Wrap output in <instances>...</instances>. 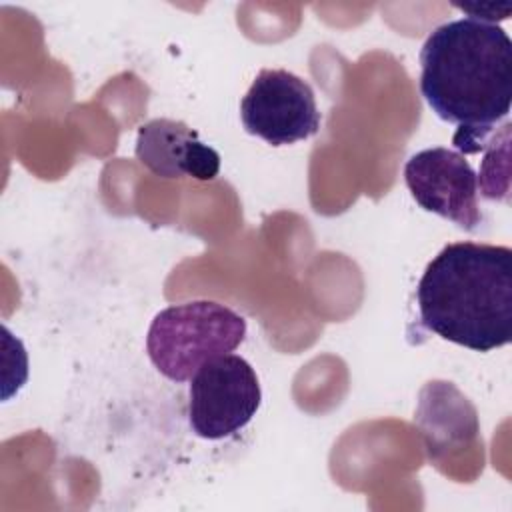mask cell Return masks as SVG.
<instances>
[{"instance_id":"1","label":"cell","mask_w":512,"mask_h":512,"mask_svg":"<svg viewBox=\"0 0 512 512\" xmlns=\"http://www.w3.org/2000/svg\"><path fill=\"white\" fill-rule=\"evenodd\" d=\"M420 92L444 122L452 144L476 154L512 104V42L498 24L474 18L436 26L420 50Z\"/></svg>"},{"instance_id":"2","label":"cell","mask_w":512,"mask_h":512,"mask_svg":"<svg viewBox=\"0 0 512 512\" xmlns=\"http://www.w3.org/2000/svg\"><path fill=\"white\" fill-rule=\"evenodd\" d=\"M416 304L432 334L476 352L512 340V250L480 242L446 244L426 266Z\"/></svg>"},{"instance_id":"3","label":"cell","mask_w":512,"mask_h":512,"mask_svg":"<svg viewBox=\"0 0 512 512\" xmlns=\"http://www.w3.org/2000/svg\"><path fill=\"white\" fill-rule=\"evenodd\" d=\"M246 336V320L232 308L194 300L160 310L146 334V352L156 370L172 382L190 380L196 370L236 350Z\"/></svg>"},{"instance_id":"4","label":"cell","mask_w":512,"mask_h":512,"mask_svg":"<svg viewBox=\"0 0 512 512\" xmlns=\"http://www.w3.org/2000/svg\"><path fill=\"white\" fill-rule=\"evenodd\" d=\"M190 380L188 422L204 440H222L240 432L260 408L258 376L242 356H216Z\"/></svg>"},{"instance_id":"5","label":"cell","mask_w":512,"mask_h":512,"mask_svg":"<svg viewBox=\"0 0 512 512\" xmlns=\"http://www.w3.org/2000/svg\"><path fill=\"white\" fill-rule=\"evenodd\" d=\"M242 126L270 146H288L314 136L322 116L312 86L282 68L256 74L240 102Z\"/></svg>"},{"instance_id":"6","label":"cell","mask_w":512,"mask_h":512,"mask_svg":"<svg viewBox=\"0 0 512 512\" xmlns=\"http://www.w3.org/2000/svg\"><path fill=\"white\" fill-rule=\"evenodd\" d=\"M406 186L420 208L476 232L484 216L478 204V174L456 150L434 146L412 154L404 164Z\"/></svg>"},{"instance_id":"7","label":"cell","mask_w":512,"mask_h":512,"mask_svg":"<svg viewBox=\"0 0 512 512\" xmlns=\"http://www.w3.org/2000/svg\"><path fill=\"white\" fill-rule=\"evenodd\" d=\"M136 158L160 178L214 180L220 172V154L198 138V132L180 120L154 118L138 128Z\"/></svg>"},{"instance_id":"8","label":"cell","mask_w":512,"mask_h":512,"mask_svg":"<svg viewBox=\"0 0 512 512\" xmlns=\"http://www.w3.org/2000/svg\"><path fill=\"white\" fill-rule=\"evenodd\" d=\"M458 10H462L464 14H468V18L480 20V22H488V24H496V20H506L512 14V6L510 4H454Z\"/></svg>"}]
</instances>
